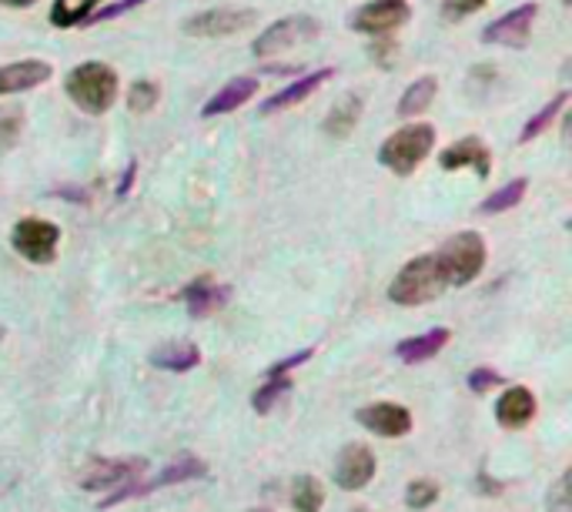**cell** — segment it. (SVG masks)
Instances as JSON below:
<instances>
[{"label": "cell", "mask_w": 572, "mask_h": 512, "mask_svg": "<svg viewBox=\"0 0 572 512\" xmlns=\"http://www.w3.org/2000/svg\"><path fill=\"white\" fill-rule=\"evenodd\" d=\"M495 416H499V425H505V429H523V425H529L533 416H536V399H533V392L523 389V386H519V389H508V392L499 399Z\"/></svg>", "instance_id": "obj_20"}, {"label": "cell", "mask_w": 572, "mask_h": 512, "mask_svg": "<svg viewBox=\"0 0 572 512\" xmlns=\"http://www.w3.org/2000/svg\"><path fill=\"white\" fill-rule=\"evenodd\" d=\"M438 164L445 171H462V168H472L479 178H489L492 174V151L482 138L469 135V138H459L453 141L449 148L438 151Z\"/></svg>", "instance_id": "obj_13"}, {"label": "cell", "mask_w": 572, "mask_h": 512, "mask_svg": "<svg viewBox=\"0 0 572 512\" xmlns=\"http://www.w3.org/2000/svg\"><path fill=\"white\" fill-rule=\"evenodd\" d=\"M368 432L375 435H386V439H399V435H409L412 432V412L396 406V402H375V406H365L358 409L355 416Z\"/></svg>", "instance_id": "obj_15"}, {"label": "cell", "mask_w": 572, "mask_h": 512, "mask_svg": "<svg viewBox=\"0 0 572 512\" xmlns=\"http://www.w3.org/2000/svg\"><path fill=\"white\" fill-rule=\"evenodd\" d=\"M392 54H396V41H392V34L378 37V41L371 44V57H375L378 64H392Z\"/></svg>", "instance_id": "obj_36"}, {"label": "cell", "mask_w": 572, "mask_h": 512, "mask_svg": "<svg viewBox=\"0 0 572 512\" xmlns=\"http://www.w3.org/2000/svg\"><path fill=\"white\" fill-rule=\"evenodd\" d=\"M135 174H138V161H131L124 168V174H121V184H117V195H127V191H131V184H135Z\"/></svg>", "instance_id": "obj_38"}, {"label": "cell", "mask_w": 572, "mask_h": 512, "mask_svg": "<svg viewBox=\"0 0 572 512\" xmlns=\"http://www.w3.org/2000/svg\"><path fill=\"white\" fill-rule=\"evenodd\" d=\"M254 21H259V11L254 8H211V11H202V14H191L181 24V31L187 37L218 41V37H234V34L248 31Z\"/></svg>", "instance_id": "obj_7"}, {"label": "cell", "mask_w": 572, "mask_h": 512, "mask_svg": "<svg viewBox=\"0 0 572 512\" xmlns=\"http://www.w3.org/2000/svg\"><path fill=\"white\" fill-rule=\"evenodd\" d=\"M371 476H375V456L368 445H358V442L345 445L335 463V482L348 492H358L371 482Z\"/></svg>", "instance_id": "obj_16"}, {"label": "cell", "mask_w": 572, "mask_h": 512, "mask_svg": "<svg viewBox=\"0 0 572 512\" xmlns=\"http://www.w3.org/2000/svg\"><path fill=\"white\" fill-rule=\"evenodd\" d=\"M485 4H489V0H445L442 14H445V21H462V18L479 14Z\"/></svg>", "instance_id": "obj_33"}, {"label": "cell", "mask_w": 572, "mask_h": 512, "mask_svg": "<svg viewBox=\"0 0 572 512\" xmlns=\"http://www.w3.org/2000/svg\"><path fill=\"white\" fill-rule=\"evenodd\" d=\"M127 111L131 114H151L161 101V84L151 81V78H138L131 88H127Z\"/></svg>", "instance_id": "obj_28"}, {"label": "cell", "mask_w": 572, "mask_h": 512, "mask_svg": "<svg viewBox=\"0 0 572 512\" xmlns=\"http://www.w3.org/2000/svg\"><path fill=\"white\" fill-rule=\"evenodd\" d=\"M435 269L445 285H469L485 269V241L479 231H459L435 251Z\"/></svg>", "instance_id": "obj_3"}, {"label": "cell", "mask_w": 572, "mask_h": 512, "mask_svg": "<svg viewBox=\"0 0 572 512\" xmlns=\"http://www.w3.org/2000/svg\"><path fill=\"white\" fill-rule=\"evenodd\" d=\"M64 91H68L78 111L101 117L117 104L121 78L107 60H81L78 68H71V75L64 78Z\"/></svg>", "instance_id": "obj_1"}, {"label": "cell", "mask_w": 572, "mask_h": 512, "mask_svg": "<svg viewBox=\"0 0 572 512\" xmlns=\"http://www.w3.org/2000/svg\"><path fill=\"white\" fill-rule=\"evenodd\" d=\"M435 499H438V486L428 482V479H419V482H412V486L405 489V502H409L412 509H428Z\"/></svg>", "instance_id": "obj_32"}, {"label": "cell", "mask_w": 572, "mask_h": 512, "mask_svg": "<svg viewBox=\"0 0 572 512\" xmlns=\"http://www.w3.org/2000/svg\"><path fill=\"white\" fill-rule=\"evenodd\" d=\"M181 298H184L191 318H208V315H215V311L231 298V292H228V285L215 282L211 275H202V278H195V282L184 285Z\"/></svg>", "instance_id": "obj_17"}, {"label": "cell", "mask_w": 572, "mask_h": 512, "mask_svg": "<svg viewBox=\"0 0 572 512\" xmlns=\"http://www.w3.org/2000/svg\"><path fill=\"white\" fill-rule=\"evenodd\" d=\"M565 489H569V476H562V479L556 482L552 496H549V509H552V512H572L569 502H565Z\"/></svg>", "instance_id": "obj_37"}, {"label": "cell", "mask_w": 572, "mask_h": 512, "mask_svg": "<svg viewBox=\"0 0 572 512\" xmlns=\"http://www.w3.org/2000/svg\"><path fill=\"white\" fill-rule=\"evenodd\" d=\"M101 0H54L50 4V27L57 31H71L84 27V21L98 11Z\"/></svg>", "instance_id": "obj_23"}, {"label": "cell", "mask_w": 572, "mask_h": 512, "mask_svg": "<svg viewBox=\"0 0 572 512\" xmlns=\"http://www.w3.org/2000/svg\"><path fill=\"white\" fill-rule=\"evenodd\" d=\"M205 476V463L202 459H178L174 466H168V469H161V476L158 479H151V482H145V479H138V482H131V486H124V489H117V492H111L107 499H101V509H111V505H117V502H124V499H135V496H148V492H155V489H164V486H174V482H187V479H202Z\"/></svg>", "instance_id": "obj_11"}, {"label": "cell", "mask_w": 572, "mask_h": 512, "mask_svg": "<svg viewBox=\"0 0 572 512\" xmlns=\"http://www.w3.org/2000/svg\"><path fill=\"white\" fill-rule=\"evenodd\" d=\"M355 512H368V509H355Z\"/></svg>", "instance_id": "obj_41"}, {"label": "cell", "mask_w": 572, "mask_h": 512, "mask_svg": "<svg viewBox=\"0 0 572 512\" xmlns=\"http://www.w3.org/2000/svg\"><path fill=\"white\" fill-rule=\"evenodd\" d=\"M288 389H291V378H288V375H272V378L265 382V386H262L259 392H254V399H251V402H254V412H262V416L272 412V406H275Z\"/></svg>", "instance_id": "obj_30"}, {"label": "cell", "mask_w": 572, "mask_h": 512, "mask_svg": "<svg viewBox=\"0 0 572 512\" xmlns=\"http://www.w3.org/2000/svg\"><path fill=\"white\" fill-rule=\"evenodd\" d=\"M445 282L438 278V269H435V254H419L412 259L399 275L396 282L389 285V298L396 305H405V308H415V305H428L442 295Z\"/></svg>", "instance_id": "obj_4"}, {"label": "cell", "mask_w": 572, "mask_h": 512, "mask_svg": "<svg viewBox=\"0 0 572 512\" xmlns=\"http://www.w3.org/2000/svg\"><path fill=\"white\" fill-rule=\"evenodd\" d=\"M308 359H311V349H301V352H295V355H288V359L275 362V365L268 368V378H272V375H288L295 365H301V362H308Z\"/></svg>", "instance_id": "obj_35"}, {"label": "cell", "mask_w": 572, "mask_h": 512, "mask_svg": "<svg viewBox=\"0 0 572 512\" xmlns=\"http://www.w3.org/2000/svg\"><path fill=\"white\" fill-rule=\"evenodd\" d=\"M322 502H325V489L314 476H298L291 482V505L298 512H318L322 509Z\"/></svg>", "instance_id": "obj_27"}, {"label": "cell", "mask_w": 572, "mask_h": 512, "mask_svg": "<svg viewBox=\"0 0 572 512\" xmlns=\"http://www.w3.org/2000/svg\"><path fill=\"white\" fill-rule=\"evenodd\" d=\"M526 191H529V178H516V181H508L505 187L492 191V195L479 205L482 215H502L508 208H516L523 198H526Z\"/></svg>", "instance_id": "obj_26"}, {"label": "cell", "mask_w": 572, "mask_h": 512, "mask_svg": "<svg viewBox=\"0 0 572 512\" xmlns=\"http://www.w3.org/2000/svg\"><path fill=\"white\" fill-rule=\"evenodd\" d=\"M151 362L158 368H168V372H187V368H195L202 362V352H198V345H191V342H168V345L155 349Z\"/></svg>", "instance_id": "obj_25"}, {"label": "cell", "mask_w": 572, "mask_h": 512, "mask_svg": "<svg viewBox=\"0 0 572 512\" xmlns=\"http://www.w3.org/2000/svg\"><path fill=\"white\" fill-rule=\"evenodd\" d=\"M50 78H54L50 60H37V57L11 60V64L0 68V98H14V94L34 91V88L47 84Z\"/></svg>", "instance_id": "obj_12"}, {"label": "cell", "mask_w": 572, "mask_h": 512, "mask_svg": "<svg viewBox=\"0 0 572 512\" xmlns=\"http://www.w3.org/2000/svg\"><path fill=\"white\" fill-rule=\"evenodd\" d=\"M335 78V68H318V71H301L298 75V81L295 84H288L285 91H278L275 98H268V101H262V114L268 117V114H278V111H288V107H295V104H301V101H308L314 91H322L329 81Z\"/></svg>", "instance_id": "obj_14"}, {"label": "cell", "mask_w": 572, "mask_h": 512, "mask_svg": "<svg viewBox=\"0 0 572 512\" xmlns=\"http://www.w3.org/2000/svg\"><path fill=\"white\" fill-rule=\"evenodd\" d=\"M259 88H262L259 78H251V75H244V78H231L225 88H218V91L205 101L202 117H225V114L244 107L254 94H259Z\"/></svg>", "instance_id": "obj_18"}, {"label": "cell", "mask_w": 572, "mask_h": 512, "mask_svg": "<svg viewBox=\"0 0 572 512\" xmlns=\"http://www.w3.org/2000/svg\"><path fill=\"white\" fill-rule=\"evenodd\" d=\"M34 4H37V0H0V8H11V11H27Z\"/></svg>", "instance_id": "obj_40"}, {"label": "cell", "mask_w": 572, "mask_h": 512, "mask_svg": "<svg viewBox=\"0 0 572 512\" xmlns=\"http://www.w3.org/2000/svg\"><path fill=\"white\" fill-rule=\"evenodd\" d=\"M148 473V459H98L88 466V473L81 476V489L88 492H117L124 486L138 482Z\"/></svg>", "instance_id": "obj_10"}, {"label": "cell", "mask_w": 572, "mask_h": 512, "mask_svg": "<svg viewBox=\"0 0 572 512\" xmlns=\"http://www.w3.org/2000/svg\"><path fill=\"white\" fill-rule=\"evenodd\" d=\"M318 34H322V24L308 14H288L282 21H275L272 27H265L259 37L251 44V54L254 57H275V54H285L298 44H311Z\"/></svg>", "instance_id": "obj_5"}, {"label": "cell", "mask_w": 572, "mask_h": 512, "mask_svg": "<svg viewBox=\"0 0 572 512\" xmlns=\"http://www.w3.org/2000/svg\"><path fill=\"white\" fill-rule=\"evenodd\" d=\"M492 386H502V375L499 372H492V368H476L472 375H469V389L472 392H489Z\"/></svg>", "instance_id": "obj_34"}, {"label": "cell", "mask_w": 572, "mask_h": 512, "mask_svg": "<svg viewBox=\"0 0 572 512\" xmlns=\"http://www.w3.org/2000/svg\"><path fill=\"white\" fill-rule=\"evenodd\" d=\"M148 0H114V4H107V8H101V11H94L88 21H84V27H94V24H107V21H117V18H124V14H131V11H138V8H145Z\"/></svg>", "instance_id": "obj_31"}, {"label": "cell", "mask_w": 572, "mask_h": 512, "mask_svg": "<svg viewBox=\"0 0 572 512\" xmlns=\"http://www.w3.org/2000/svg\"><path fill=\"white\" fill-rule=\"evenodd\" d=\"M539 18V4H519L513 11H505L502 18H495L492 24L482 27V44H499V47H529L533 41V27Z\"/></svg>", "instance_id": "obj_9"}, {"label": "cell", "mask_w": 572, "mask_h": 512, "mask_svg": "<svg viewBox=\"0 0 572 512\" xmlns=\"http://www.w3.org/2000/svg\"><path fill=\"white\" fill-rule=\"evenodd\" d=\"M54 195H57V198H71V202H78V205L88 202V191H81V187H54Z\"/></svg>", "instance_id": "obj_39"}, {"label": "cell", "mask_w": 572, "mask_h": 512, "mask_svg": "<svg viewBox=\"0 0 572 512\" xmlns=\"http://www.w3.org/2000/svg\"><path fill=\"white\" fill-rule=\"evenodd\" d=\"M409 18H412V4H409V0H368V4H362L348 18V27L355 34L386 37V34H396L399 27H405Z\"/></svg>", "instance_id": "obj_8"}, {"label": "cell", "mask_w": 572, "mask_h": 512, "mask_svg": "<svg viewBox=\"0 0 572 512\" xmlns=\"http://www.w3.org/2000/svg\"><path fill=\"white\" fill-rule=\"evenodd\" d=\"M11 244L31 265H50L57 259L60 228L47 218H21L11 231Z\"/></svg>", "instance_id": "obj_6"}, {"label": "cell", "mask_w": 572, "mask_h": 512, "mask_svg": "<svg viewBox=\"0 0 572 512\" xmlns=\"http://www.w3.org/2000/svg\"><path fill=\"white\" fill-rule=\"evenodd\" d=\"M362 111H365V101L358 98V94H342L335 104H332V111L325 114V124H322V132L329 135V138H348L355 127H358V121H362Z\"/></svg>", "instance_id": "obj_19"}, {"label": "cell", "mask_w": 572, "mask_h": 512, "mask_svg": "<svg viewBox=\"0 0 572 512\" xmlns=\"http://www.w3.org/2000/svg\"><path fill=\"white\" fill-rule=\"evenodd\" d=\"M435 98H438V81H435L432 75H425V78L412 81V84L402 91L396 114H399L402 121H415L419 114H425V111L435 104Z\"/></svg>", "instance_id": "obj_21"}, {"label": "cell", "mask_w": 572, "mask_h": 512, "mask_svg": "<svg viewBox=\"0 0 572 512\" xmlns=\"http://www.w3.org/2000/svg\"><path fill=\"white\" fill-rule=\"evenodd\" d=\"M565 104H569V91H559L556 98H549L526 124H523V132H519V141L523 145H529V141H536L539 135H546L549 132V127L556 124V117L565 111Z\"/></svg>", "instance_id": "obj_24"}, {"label": "cell", "mask_w": 572, "mask_h": 512, "mask_svg": "<svg viewBox=\"0 0 572 512\" xmlns=\"http://www.w3.org/2000/svg\"><path fill=\"white\" fill-rule=\"evenodd\" d=\"M24 132V107L21 104H0V151H11Z\"/></svg>", "instance_id": "obj_29"}, {"label": "cell", "mask_w": 572, "mask_h": 512, "mask_svg": "<svg viewBox=\"0 0 572 512\" xmlns=\"http://www.w3.org/2000/svg\"><path fill=\"white\" fill-rule=\"evenodd\" d=\"M449 339H453L449 329H432V332H425V335H415V339L399 342L396 355H399L405 365H419V362H428L432 355H438L445 345H449Z\"/></svg>", "instance_id": "obj_22"}, {"label": "cell", "mask_w": 572, "mask_h": 512, "mask_svg": "<svg viewBox=\"0 0 572 512\" xmlns=\"http://www.w3.org/2000/svg\"><path fill=\"white\" fill-rule=\"evenodd\" d=\"M435 127L428 121H412L405 127H399L396 135H389L378 148V164L389 168L392 174L399 178H412L425 161L428 155L435 151Z\"/></svg>", "instance_id": "obj_2"}]
</instances>
